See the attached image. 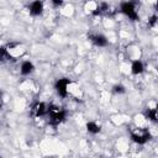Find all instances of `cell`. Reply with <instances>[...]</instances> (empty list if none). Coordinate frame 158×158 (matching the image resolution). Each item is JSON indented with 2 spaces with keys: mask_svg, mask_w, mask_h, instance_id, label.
Masks as SVG:
<instances>
[{
  "mask_svg": "<svg viewBox=\"0 0 158 158\" xmlns=\"http://www.w3.org/2000/svg\"><path fill=\"white\" fill-rule=\"evenodd\" d=\"M48 115H49V121H51V125L53 126H58L59 123H62L64 120H65V111L60 107H56V106H49L48 109Z\"/></svg>",
  "mask_w": 158,
  "mask_h": 158,
  "instance_id": "6da1fadb",
  "label": "cell"
},
{
  "mask_svg": "<svg viewBox=\"0 0 158 158\" xmlns=\"http://www.w3.org/2000/svg\"><path fill=\"white\" fill-rule=\"evenodd\" d=\"M120 11L132 21H138V19H139L138 14H137V10H136V5H135L133 1L122 2L121 6H120Z\"/></svg>",
  "mask_w": 158,
  "mask_h": 158,
  "instance_id": "7a4b0ae2",
  "label": "cell"
},
{
  "mask_svg": "<svg viewBox=\"0 0 158 158\" xmlns=\"http://www.w3.org/2000/svg\"><path fill=\"white\" fill-rule=\"evenodd\" d=\"M149 138H151V133L146 128H139L138 127L137 130H135L131 133V139L137 144H144L149 141Z\"/></svg>",
  "mask_w": 158,
  "mask_h": 158,
  "instance_id": "3957f363",
  "label": "cell"
},
{
  "mask_svg": "<svg viewBox=\"0 0 158 158\" xmlns=\"http://www.w3.org/2000/svg\"><path fill=\"white\" fill-rule=\"evenodd\" d=\"M69 85L70 80L68 78H60L54 83V89L60 98H67L69 93Z\"/></svg>",
  "mask_w": 158,
  "mask_h": 158,
  "instance_id": "277c9868",
  "label": "cell"
},
{
  "mask_svg": "<svg viewBox=\"0 0 158 158\" xmlns=\"http://www.w3.org/2000/svg\"><path fill=\"white\" fill-rule=\"evenodd\" d=\"M88 38L96 47H106L109 44V40L102 33H90V35H88Z\"/></svg>",
  "mask_w": 158,
  "mask_h": 158,
  "instance_id": "5b68a950",
  "label": "cell"
},
{
  "mask_svg": "<svg viewBox=\"0 0 158 158\" xmlns=\"http://www.w3.org/2000/svg\"><path fill=\"white\" fill-rule=\"evenodd\" d=\"M44 10V5H43V1L42 0H33L30 5H28V11L32 16H40L42 15Z\"/></svg>",
  "mask_w": 158,
  "mask_h": 158,
  "instance_id": "8992f818",
  "label": "cell"
},
{
  "mask_svg": "<svg viewBox=\"0 0 158 158\" xmlns=\"http://www.w3.org/2000/svg\"><path fill=\"white\" fill-rule=\"evenodd\" d=\"M48 109H49V106L47 105V104H44V102H42V101H40V102H36L33 106H32V114L35 115V116H44V115H47L48 114Z\"/></svg>",
  "mask_w": 158,
  "mask_h": 158,
  "instance_id": "52a82bcc",
  "label": "cell"
},
{
  "mask_svg": "<svg viewBox=\"0 0 158 158\" xmlns=\"http://www.w3.org/2000/svg\"><path fill=\"white\" fill-rule=\"evenodd\" d=\"M35 72V64L31 60H23L20 65V73L22 75H30Z\"/></svg>",
  "mask_w": 158,
  "mask_h": 158,
  "instance_id": "ba28073f",
  "label": "cell"
},
{
  "mask_svg": "<svg viewBox=\"0 0 158 158\" xmlns=\"http://www.w3.org/2000/svg\"><path fill=\"white\" fill-rule=\"evenodd\" d=\"M144 72V64L142 60L139 59H136L132 62L131 64V73L135 74V75H138V74H142Z\"/></svg>",
  "mask_w": 158,
  "mask_h": 158,
  "instance_id": "9c48e42d",
  "label": "cell"
},
{
  "mask_svg": "<svg viewBox=\"0 0 158 158\" xmlns=\"http://www.w3.org/2000/svg\"><path fill=\"white\" fill-rule=\"evenodd\" d=\"M107 11H109V5H107L106 2H100V4L91 11V15H93V16H100V15L107 12Z\"/></svg>",
  "mask_w": 158,
  "mask_h": 158,
  "instance_id": "30bf717a",
  "label": "cell"
},
{
  "mask_svg": "<svg viewBox=\"0 0 158 158\" xmlns=\"http://www.w3.org/2000/svg\"><path fill=\"white\" fill-rule=\"evenodd\" d=\"M86 131L89 132V133H91V135H98L99 132H100V125L99 123H96L95 121H89V122H86Z\"/></svg>",
  "mask_w": 158,
  "mask_h": 158,
  "instance_id": "8fae6325",
  "label": "cell"
},
{
  "mask_svg": "<svg viewBox=\"0 0 158 158\" xmlns=\"http://www.w3.org/2000/svg\"><path fill=\"white\" fill-rule=\"evenodd\" d=\"M144 117L152 122L157 121V109H147L144 112Z\"/></svg>",
  "mask_w": 158,
  "mask_h": 158,
  "instance_id": "7c38bea8",
  "label": "cell"
},
{
  "mask_svg": "<svg viewBox=\"0 0 158 158\" xmlns=\"http://www.w3.org/2000/svg\"><path fill=\"white\" fill-rule=\"evenodd\" d=\"M9 59H11L10 49L7 47H0V62H5Z\"/></svg>",
  "mask_w": 158,
  "mask_h": 158,
  "instance_id": "4fadbf2b",
  "label": "cell"
},
{
  "mask_svg": "<svg viewBox=\"0 0 158 158\" xmlns=\"http://www.w3.org/2000/svg\"><path fill=\"white\" fill-rule=\"evenodd\" d=\"M112 90H114L115 94H123V93H126V88H125L122 84H116V85H114Z\"/></svg>",
  "mask_w": 158,
  "mask_h": 158,
  "instance_id": "5bb4252c",
  "label": "cell"
},
{
  "mask_svg": "<svg viewBox=\"0 0 158 158\" xmlns=\"http://www.w3.org/2000/svg\"><path fill=\"white\" fill-rule=\"evenodd\" d=\"M156 22H157V15H152L148 20V25L153 27V26H156Z\"/></svg>",
  "mask_w": 158,
  "mask_h": 158,
  "instance_id": "9a60e30c",
  "label": "cell"
},
{
  "mask_svg": "<svg viewBox=\"0 0 158 158\" xmlns=\"http://www.w3.org/2000/svg\"><path fill=\"white\" fill-rule=\"evenodd\" d=\"M51 2H52V5H53L54 7H60V6L63 5L64 0H51Z\"/></svg>",
  "mask_w": 158,
  "mask_h": 158,
  "instance_id": "2e32d148",
  "label": "cell"
},
{
  "mask_svg": "<svg viewBox=\"0 0 158 158\" xmlns=\"http://www.w3.org/2000/svg\"><path fill=\"white\" fill-rule=\"evenodd\" d=\"M0 110H1V102H0Z\"/></svg>",
  "mask_w": 158,
  "mask_h": 158,
  "instance_id": "e0dca14e",
  "label": "cell"
}]
</instances>
